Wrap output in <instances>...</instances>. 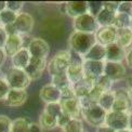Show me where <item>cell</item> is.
<instances>
[{
	"mask_svg": "<svg viewBox=\"0 0 132 132\" xmlns=\"http://www.w3.org/2000/svg\"><path fill=\"white\" fill-rule=\"evenodd\" d=\"M30 121L25 117H18L12 120L10 132H28Z\"/></svg>",
	"mask_w": 132,
	"mask_h": 132,
	"instance_id": "28",
	"label": "cell"
},
{
	"mask_svg": "<svg viewBox=\"0 0 132 132\" xmlns=\"http://www.w3.org/2000/svg\"><path fill=\"white\" fill-rule=\"evenodd\" d=\"M30 53L26 48H23L11 57V65L14 68L25 69L30 62Z\"/></svg>",
	"mask_w": 132,
	"mask_h": 132,
	"instance_id": "21",
	"label": "cell"
},
{
	"mask_svg": "<svg viewBox=\"0 0 132 132\" xmlns=\"http://www.w3.org/2000/svg\"><path fill=\"white\" fill-rule=\"evenodd\" d=\"M96 43L94 34H86V32L73 31L68 38V48L81 56H85L90 49Z\"/></svg>",
	"mask_w": 132,
	"mask_h": 132,
	"instance_id": "1",
	"label": "cell"
},
{
	"mask_svg": "<svg viewBox=\"0 0 132 132\" xmlns=\"http://www.w3.org/2000/svg\"><path fill=\"white\" fill-rule=\"evenodd\" d=\"M114 104L112 111L129 113L132 109V103L129 95L128 89H116L114 90Z\"/></svg>",
	"mask_w": 132,
	"mask_h": 132,
	"instance_id": "9",
	"label": "cell"
},
{
	"mask_svg": "<svg viewBox=\"0 0 132 132\" xmlns=\"http://www.w3.org/2000/svg\"><path fill=\"white\" fill-rule=\"evenodd\" d=\"M8 39V34L5 32L3 26H0V49H3Z\"/></svg>",
	"mask_w": 132,
	"mask_h": 132,
	"instance_id": "43",
	"label": "cell"
},
{
	"mask_svg": "<svg viewBox=\"0 0 132 132\" xmlns=\"http://www.w3.org/2000/svg\"><path fill=\"white\" fill-rule=\"evenodd\" d=\"M104 66H105V61H88V60H85L84 64H82L85 78L95 84V81L104 75Z\"/></svg>",
	"mask_w": 132,
	"mask_h": 132,
	"instance_id": "10",
	"label": "cell"
},
{
	"mask_svg": "<svg viewBox=\"0 0 132 132\" xmlns=\"http://www.w3.org/2000/svg\"><path fill=\"white\" fill-rule=\"evenodd\" d=\"M130 21H131V16L130 15L123 14V13H116L113 26L116 27L117 29L130 27Z\"/></svg>",
	"mask_w": 132,
	"mask_h": 132,
	"instance_id": "31",
	"label": "cell"
},
{
	"mask_svg": "<svg viewBox=\"0 0 132 132\" xmlns=\"http://www.w3.org/2000/svg\"><path fill=\"white\" fill-rule=\"evenodd\" d=\"M26 49L29 51L30 56L36 59L47 60L50 53V46L42 38H31Z\"/></svg>",
	"mask_w": 132,
	"mask_h": 132,
	"instance_id": "8",
	"label": "cell"
},
{
	"mask_svg": "<svg viewBox=\"0 0 132 132\" xmlns=\"http://www.w3.org/2000/svg\"><path fill=\"white\" fill-rule=\"evenodd\" d=\"M23 5H24L23 1H7V9L16 14L21 13V10L23 9Z\"/></svg>",
	"mask_w": 132,
	"mask_h": 132,
	"instance_id": "38",
	"label": "cell"
},
{
	"mask_svg": "<svg viewBox=\"0 0 132 132\" xmlns=\"http://www.w3.org/2000/svg\"><path fill=\"white\" fill-rule=\"evenodd\" d=\"M3 28L5 30V32L8 34V36H12V35H19L18 30H16L14 24H9V25H4Z\"/></svg>",
	"mask_w": 132,
	"mask_h": 132,
	"instance_id": "44",
	"label": "cell"
},
{
	"mask_svg": "<svg viewBox=\"0 0 132 132\" xmlns=\"http://www.w3.org/2000/svg\"><path fill=\"white\" fill-rule=\"evenodd\" d=\"M113 84H114V81L111 80L108 78V77H106L105 75H103L101 76L100 78H98L96 81H95V84L94 86L96 88H98L103 93L104 92H108V91H113Z\"/></svg>",
	"mask_w": 132,
	"mask_h": 132,
	"instance_id": "33",
	"label": "cell"
},
{
	"mask_svg": "<svg viewBox=\"0 0 132 132\" xmlns=\"http://www.w3.org/2000/svg\"><path fill=\"white\" fill-rule=\"evenodd\" d=\"M47 64H48L47 60L31 57L28 66H27L24 70L31 81L37 80V79H40L42 77L43 71H45L47 68Z\"/></svg>",
	"mask_w": 132,
	"mask_h": 132,
	"instance_id": "13",
	"label": "cell"
},
{
	"mask_svg": "<svg viewBox=\"0 0 132 132\" xmlns=\"http://www.w3.org/2000/svg\"><path fill=\"white\" fill-rule=\"evenodd\" d=\"M43 112L48 113L49 115H51L53 117H56L60 114L62 113V107H61V104L60 102L57 103H50V104H46L45 108H43Z\"/></svg>",
	"mask_w": 132,
	"mask_h": 132,
	"instance_id": "35",
	"label": "cell"
},
{
	"mask_svg": "<svg viewBox=\"0 0 132 132\" xmlns=\"http://www.w3.org/2000/svg\"><path fill=\"white\" fill-rule=\"evenodd\" d=\"M117 13H123V14H128L131 16L132 15V2H130V1L119 2Z\"/></svg>",
	"mask_w": 132,
	"mask_h": 132,
	"instance_id": "37",
	"label": "cell"
},
{
	"mask_svg": "<svg viewBox=\"0 0 132 132\" xmlns=\"http://www.w3.org/2000/svg\"><path fill=\"white\" fill-rule=\"evenodd\" d=\"M129 115V122H128V129L129 130H132V109L128 113Z\"/></svg>",
	"mask_w": 132,
	"mask_h": 132,
	"instance_id": "49",
	"label": "cell"
},
{
	"mask_svg": "<svg viewBox=\"0 0 132 132\" xmlns=\"http://www.w3.org/2000/svg\"><path fill=\"white\" fill-rule=\"evenodd\" d=\"M130 132H132V130H130Z\"/></svg>",
	"mask_w": 132,
	"mask_h": 132,
	"instance_id": "56",
	"label": "cell"
},
{
	"mask_svg": "<svg viewBox=\"0 0 132 132\" xmlns=\"http://www.w3.org/2000/svg\"><path fill=\"white\" fill-rule=\"evenodd\" d=\"M102 94H103V92L98 89V88H96L94 86V87H93V89L90 91L89 94L79 100L81 109L88 108L90 106H93V105H96V104H98V100H100V97H101Z\"/></svg>",
	"mask_w": 132,
	"mask_h": 132,
	"instance_id": "25",
	"label": "cell"
},
{
	"mask_svg": "<svg viewBox=\"0 0 132 132\" xmlns=\"http://www.w3.org/2000/svg\"><path fill=\"white\" fill-rule=\"evenodd\" d=\"M66 76L71 85H76L85 78L84 67L81 64H69L67 70H66Z\"/></svg>",
	"mask_w": 132,
	"mask_h": 132,
	"instance_id": "23",
	"label": "cell"
},
{
	"mask_svg": "<svg viewBox=\"0 0 132 132\" xmlns=\"http://www.w3.org/2000/svg\"><path fill=\"white\" fill-rule=\"evenodd\" d=\"M70 64V51L68 50H60L57 51L52 59L47 64L48 73L52 76L66 74L68 66Z\"/></svg>",
	"mask_w": 132,
	"mask_h": 132,
	"instance_id": "2",
	"label": "cell"
},
{
	"mask_svg": "<svg viewBox=\"0 0 132 132\" xmlns=\"http://www.w3.org/2000/svg\"><path fill=\"white\" fill-rule=\"evenodd\" d=\"M28 98V93L26 90H16L11 89L8 93V95L2 101L4 106L8 107H20L26 103Z\"/></svg>",
	"mask_w": 132,
	"mask_h": 132,
	"instance_id": "15",
	"label": "cell"
},
{
	"mask_svg": "<svg viewBox=\"0 0 132 132\" xmlns=\"http://www.w3.org/2000/svg\"><path fill=\"white\" fill-rule=\"evenodd\" d=\"M106 114H107V112H105L98 104H96V105L81 109L80 117L89 126L97 128V127H100V126L104 125Z\"/></svg>",
	"mask_w": 132,
	"mask_h": 132,
	"instance_id": "5",
	"label": "cell"
},
{
	"mask_svg": "<svg viewBox=\"0 0 132 132\" xmlns=\"http://www.w3.org/2000/svg\"><path fill=\"white\" fill-rule=\"evenodd\" d=\"M7 54H5L4 50L3 49H0V67H2V66L4 65L5 61H7Z\"/></svg>",
	"mask_w": 132,
	"mask_h": 132,
	"instance_id": "48",
	"label": "cell"
},
{
	"mask_svg": "<svg viewBox=\"0 0 132 132\" xmlns=\"http://www.w3.org/2000/svg\"><path fill=\"white\" fill-rule=\"evenodd\" d=\"M116 132H130L129 129H125V130H119V131H116Z\"/></svg>",
	"mask_w": 132,
	"mask_h": 132,
	"instance_id": "53",
	"label": "cell"
},
{
	"mask_svg": "<svg viewBox=\"0 0 132 132\" xmlns=\"http://www.w3.org/2000/svg\"><path fill=\"white\" fill-rule=\"evenodd\" d=\"M114 90L113 91H108V92H104L101 95L100 100H98V105H100L105 112H111L113 108V104H114Z\"/></svg>",
	"mask_w": 132,
	"mask_h": 132,
	"instance_id": "29",
	"label": "cell"
},
{
	"mask_svg": "<svg viewBox=\"0 0 132 132\" xmlns=\"http://www.w3.org/2000/svg\"><path fill=\"white\" fill-rule=\"evenodd\" d=\"M7 9V1H0V13Z\"/></svg>",
	"mask_w": 132,
	"mask_h": 132,
	"instance_id": "50",
	"label": "cell"
},
{
	"mask_svg": "<svg viewBox=\"0 0 132 132\" xmlns=\"http://www.w3.org/2000/svg\"><path fill=\"white\" fill-rule=\"evenodd\" d=\"M73 28H74V31L95 35V32L98 30L100 26L97 24L95 16L88 12L73 20Z\"/></svg>",
	"mask_w": 132,
	"mask_h": 132,
	"instance_id": "4",
	"label": "cell"
},
{
	"mask_svg": "<svg viewBox=\"0 0 132 132\" xmlns=\"http://www.w3.org/2000/svg\"><path fill=\"white\" fill-rule=\"evenodd\" d=\"M96 132H116V131L104 123V125H102V126H100V127L96 128Z\"/></svg>",
	"mask_w": 132,
	"mask_h": 132,
	"instance_id": "47",
	"label": "cell"
},
{
	"mask_svg": "<svg viewBox=\"0 0 132 132\" xmlns=\"http://www.w3.org/2000/svg\"><path fill=\"white\" fill-rule=\"evenodd\" d=\"M105 56L106 47L100 45V43H95L84 56V59L88 60V61H105Z\"/></svg>",
	"mask_w": 132,
	"mask_h": 132,
	"instance_id": "26",
	"label": "cell"
},
{
	"mask_svg": "<svg viewBox=\"0 0 132 132\" xmlns=\"http://www.w3.org/2000/svg\"><path fill=\"white\" fill-rule=\"evenodd\" d=\"M127 50L118 46L116 42L112 43L106 47V56L105 62H114V63H122L126 59Z\"/></svg>",
	"mask_w": 132,
	"mask_h": 132,
	"instance_id": "20",
	"label": "cell"
},
{
	"mask_svg": "<svg viewBox=\"0 0 132 132\" xmlns=\"http://www.w3.org/2000/svg\"><path fill=\"white\" fill-rule=\"evenodd\" d=\"M40 100L45 104L57 103L61 101V91L52 84H48L43 86L39 91Z\"/></svg>",
	"mask_w": 132,
	"mask_h": 132,
	"instance_id": "17",
	"label": "cell"
},
{
	"mask_svg": "<svg viewBox=\"0 0 132 132\" xmlns=\"http://www.w3.org/2000/svg\"><path fill=\"white\" fill-rule=\"evenodd\" d=\"M125 61H126V64H127L128 67L132 69V47H131V48H129L128 50H127V53H126V59H125Z\"/></svg>",
	"mask_w": 132,
	"mask_h": 132,
	"instance_id": "45",
	"label": "cell"
},
{
	"mask_svg": "<svg viewBox=\"0 0 132 132\" xmlns=\"http://www.w3.org/2000/svg\"><path fill=\"white\" fill-rule=\"evenodd\" d=\"M61 130L62 132H84V121L81 118H73Z\"/></svg>",
	"mask_w": 132,
	"mask_h": 132,
	"instance_id": "30",
	"label": "cell"
},
{
	"mask_svg": "<svg viewBox=\"0 0 132 132\" xmlns=\"http://www.w3.org/2000/svg\"><path fill=\"white\" fill-rule=\"evenodd\" d=\"M119 2H103V8L95 16L100 27L112 26L114 24L115 16L117 13Z\"/></svg>",
	"mask_w": 132,
	"mask_h": 132,
	"instance_id": "6",
	"label": "cell"
},
{
	"mask_svg": "<svg viewBox=\"0 0 132 132\" xmlns=\"http://www.w3.org/2000/svg\"><path fill=\"white\" fill-rule=\"evenodd\" d=\"M16 16L18 14L12 12L8 9H5L4 11H2L0 13V20H1V25L4 26V25H9V24H14V22L16 20Z\"/></svg>",
	"mask_w": 132,
	"mask_h": 132,
	"instance_id": "34",
	"label": "cell"
},
{
	"mask_svg": "<svg viewBox=\"0 0 132 132\" xmlns=\"http://www.w3.org/2000/svg\"><path fill=\"white\" fill-rule=\"evenodd\" d=\"M12 120L5 115H0V132H10Z\"/></svg>",
	"mask_w": 132,
	"mask_h": 132,
	"instance_id": "36",
	"label": "cell"
},
{
	"mask_svg": "<svg viewBox=\"0 0 132 132\" xmlns=\"http://www.w3.org/2000/svg\"><path fill=\"white\" fill-rule=\"evenodd\" d=\"M116 43L125 50L131 48L132 46V28L126 27V28L117 29V36H116Z\"/></svg>",
	"mask_w": 132,
	"mask_h": 132,
	"instance_id": "22",
	"label": "cell"
},
{
	"mask_svg": "<svg viewBox=\"0 0 132 132\" xmlns=\"http://www.w3.org/2000/svg\"><path fill=\"white\" fill-rule=\"evenodd\" d=\"M51 84L56 87L57 89L61 91L63 90L64 88L68 87V86H73L69 82L67 76H66V74H63V75H56V76H52L51 77Z\"/></svg>",
	"mask_w": 132,
	"mask_h": 132,
	"instance_id": "32",
	"label": "cell"
},
{
	"mask_svg": "<svg viewBox=\"0 0 132 132\" xmlns=\"http://www.w3.org/2000/svg\"><path fill=\"white\" fill-rule=\"evenodd\" d=\"M0 26H1V20H0Z\"/></svg>",
	"mask_w": 132,
	"mask_h": 132,
	"instance_id": "54",
	"label": "cell"
},
{
	"mask_svg": "<svg viewBox=\"0 0 132 132\" xmlns=\"http://www.w3.org/2000/svg\"><path fill=\"white\" fill-rule=\"evenodd\" d=\"M61 11L71 19H76L78 16L89 12L88 2L86 1H68L62 5Z\"/></svg>",
	"mask_w": 132,
	"mask_h": 132,
	"instance_id": "12",
	"label": "cell"
},
{
	"mask_svg": "<svg viewBox=\"0 0 132 132\" xmlns=\"http://www.w3.org/2000/svg\"><path fill=\"white\" fill-rule=\"evenodd\" d=\"M116 36H117V28L112 26H105L100 27L98 30L95 32V39L96 43L107 47L112 43L116 42Z\"/></svg>",
	"mask_w": 132,
	"mask_h": 132,
	"instance_id": "14",
	"label": "cell"
},
{
	"mask_svg": "<svg viewBox=\"0 0 132 132\" xmlns=\"http://www.w3.org/2000/svg\"><path fill=\"white\" fill-rule=\"evenodd\" d=\"M127 70L123 63H114V62H105L104 66V75L108 77L111 80L118 81L125 78Z\"/></svg>",
	"mask_w": 132,
	"mask_h": 132,
	"instance_id": "16",
	"label": "cell"
},
{
	"mask_svg": "<svg viewBox=\"0 0 132 132\" xmlns=\"http://www.w3.org/2000/svg\"><path fill=\"white\" fill-rule=\"evenodd\" d=\"M23 48H24V36L12 35V36H8L3 50L5 54H7V56L12 57L15 53H18Z\"/></svg>",
	"mask_w": 132,
	"mask_h": 132,
	"instance_id": "19",
	"label": "cell"
},
{
	"mask_svg": "<svg viewBox=\"0 0 132 132\" xmlns=\"http://www.w3.org/2000/svg\"><path fill=\"white\" fill-rule=\"evenodd\" d=\"M14 26L18 34L21 36H28L34 29L35 20L32 15L28 12H21L16 16V20L14 22Z\"/></svg>",
	"mask_w": 132,
	"mask_h": 132,
	"instance_id": "11",
	"label": "cell"
},
{
	"mask_svg": "<svg viewBox=\"0 0 132 132\" xmlns=\"http://www.w3.org/2000/svg\"><path fill=\"white\" fill-rule=\"evenodd\" d=\"M4 80L8 82L10 89L16 90H26L29 87L31 80L27 76L24 69H19L14 67H10L4 75Z\"/></svg>",
	"mask_w": 132,
	"mask_h": 132,
	"instance_id": "3",
	"label": "cell"
},
{
	"mask_svg": "<svg viewBox=\"0 0 132 132\" xmlns=\"http://www.w3.org/2000/svg\"><path fill=\"white\" fill-rule=\"evenodd\" d=\"M62 107V112L69 115L71 118H81V106L80 102L77 97L67 98V100L60 101Z\"/></svg>",
	"mask_w": 132,
	"mask_h": 132,
	"instance_id": "18",
	"label": "cell"
},
{
	"mask_svg": "<svg viewBox=\"0 0 132 132\" xmlns=\"http://www.w3.org/2000/svg\"><path fill=\"white\" fill-rule=\"evenodd\" d=\"M10 87L4 78H0V101H3L10 91Z\"/></svg>",
	"mask_w": 132,
	"mask_h": 132,
	"instance_id": "39",
	"label": "cell"
},
{
	"mask_svg": "<svg viewBox=\"0 0 132 132\" xmlns=\"http://www.w3.org/2000/svg\"><path fill=\"white\" fill-rule=\"evenodd\" d=\"M129 91V95H130V98H131V103H132V90L131 89H128Z\"/></svg>",
	"mask_w": 132,
	"mask_h": 132,
	"instance_id": "52",
	"label": "cell"
},
{
	"mask_svg": "<svg viewBox=\"0 0 132 132\" xmlns=\"http://www.w3.org/2000/svg\"><path fill=\"white\" fill-rule=\"evenodd\" d=\"M73 97H76L73 86H68L64 88L63 90H61V100H67V98H73Z\"/></svg>",
	"mask_w": 132,
	"mask_h": 132,
	"instance_id": "42",
	"label": "cell"
},
{
	"mask_svg": "<svg viewBox=\"0 0 132 132\" xmlns=\"http://www.w3.org/2000/svg\"><path fill=\"white\" fill-rule=\"evenodd\" d=\"M127 85H128V88H129V89L132 90V75L129 76L128 78H127Z\"/></svg>",
	"mask_w": 132,
	"mask_h": 132,
	"instance_id": "51",
	"label": "cell"
},
{
	"mask_svg": "<svg viewBox=\"0 0 132 132\" xmlns=\"http://www.w3.org/2000/svg\"><path fill=\"white\" fill-rule=\"evenodd\" d=\"M103 8V3L102 2H88V9H89V13H91L92 15L96 16L98 14V12L102 10Z\"/></svg>",
	"mask_w": 132,
	"mask_h": 132,
	"instance_id": "40",
	"label": "cell"
},
{
	"mask_svg": "<svg viewBox=\"0 0 132 132\" xmlns=\"http://www.w3.org/2000/svg\"><path fill=\"white\" fill-rule=\"evenodd\" d=\"M84 132H89V131H87V130H85V131H84Z\"/></svg>",
	"mask_w": 132,
	"mask_h": 132,
	"instance_id": "55",
	"label": "cell"
},
{
	"mask_svg": "<svg viewBox=\"0 0 132 132\" xmlns=\"http://www.w3.org/2000/svg\"><path fill=\"white\" fill-rule=\"evenodd\" d=\"M93 87H94V82L87 79V78H84L82 80H80L79 82H77L76 85L73 86L74 91H75V95L78 100L87 96L90 93V91L93 89Z\"/></svg>",
	"mask_w": 132,
	"mask_h": 132,
	"instance_id": "24",
	"label": "cell"
},
{
	"mask_svg": "<svg viewBox=\"0 0 132 132\" xmlns=\"http://www.w3.org/2000/svg\"><path fill=\"white\" fill-rule=\"evenodd\" d=\"M39 126L42 130L50 131L57 128V119L56 117H53L51 115H49L46 112H42L39 116Z\"/></svg>",
	"mask_w": 132,
	"mask_h": 132,
	"instance_id": "27",
	"label": "cell"
},
{
	"mask_svg": "<svg viewBox=\"0 0 132 132\" xmlns=\"http://www.w3.org/2000/svg\"><path fill=\"white\" fill-rule=\"evenodd\" d=\"M56 119H57V128H61V129H62V128H64L65 126L67 125L73 118H71L69 115H67V114H65V113L62 112V113L57 116Z\"/></svg>",
	"mask_w": 132,
	"mask_h": 132,
	"instance_id": "41",
	"label": "cell"
},
{
	"mask_svg": "<svg viewBox=\"0 0 132 132\" xmlns=\"http://www.w3.org/2000/svg\"><path fill=\"white\" fill-rule=\"evenodd\" d=\"M42 131L43 130L41 129L39 123H36V122H31L28 129V132H42Z\"/></svg>",
	"mask_w": 132,
	"mask_h": 132,
	"instance_id": "46",
	"label": "cell"
},
{
	"mask_svg": "<svg viewBox=\"0 0 132 132\" xmlns=\"http://www.w3.org/2000/svg\"><path fill=\"white\" fill-rule=\"evenodd\" d=\"M131 16H132V15H131Z\"/></svg>",
	"mask_w": 132,
	"mask_h": 132,
	"instance_id": "57",
	"label": "cell"
},
{
	"mask_svg": "<svg viewBox=\"0 0 132 132\" xmlns=\"http://www.w3.org/2000/svg\"><path fill=\"white\" fill-rule=\"evenodd\" d=\"M128 122H129L128 113L114 112V111H111L106 114L105 121H104V123L106 126L111 127L115 131L128 129Z\"/></svg>",
	"mask_w": 132,
	"mask_h": 132,
	"instance_id": "7",
	"label": "cell"
}]
</instances>
